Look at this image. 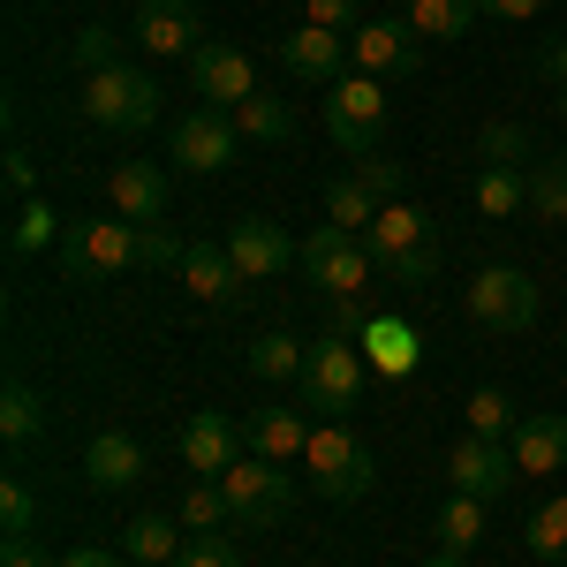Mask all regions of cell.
<instances>
[{"instance_id":"cell-1","label":"cell","mask_w":567,"mask_h":567,"mask_svg":"<svg viewBox=\"0 0 567 567\" xmlns=\"http://www.w3.org/2000/svg\"><path fill=\"white\" fill-rule=\"evenodd\" d=\"M363 250H371V265L386 272L393 288H432V272H439V235L416 205H386L363 227Z\"/></svg>"},{"instance_id":"cell-2","label":"cell","mask_w":567,"mask_h":567,"mask_svg":"<svg viewBox=\"0 0 567 567\" xmlns=\"http://www.w3.org/2000/svg\"><path fill=\"white\" fill-rule=\"evenodd\" d=\"M296 265H303L310 288H326L333 303H341V296H371V272H379V265H371V250H363V235L333 227V219L303 235V258H296Z\"/></svg>"},{"instance_id":"cell-3","label":"cell","mask_w":567,"mask_h":567,"mask_svg":"<svg viewBox=\"0 0 567 567\" xmlns=\"http://www.w3.org/2000/svg\"><path fill=\"white\" fill-rule=\"evenodd\" d=\"M303 470H310V484L326 492V499H363L371 484H379V462H371V446L349 432V424H318L310 432V454H303Z\"/></svg>"},{"instance_id":"cell-4","label":"cell","mask_w":567,"mask_h":567,"mask_svg":"<svg viewBox=\"0 0 567 567\" xmlns=\"http://www.w3.org/2000/svg\"><path fill=\"white\" fill-rule=\"evenodd\" d=\"M219 484H227V507H235V523H243V529H280V523H288V507H296V477H288V462H265V454H243Z\"/></svg>"},{"instance_id":"cell-5","label":"cell","mask_w":567,"mask_h":567,"mask_svg":"<svg viewBox=\"0 0 567 567\" xmlns=\"http://www.w3.org/2000/svg\"><path fill=\"white\" fill-rule=\"evenodd\" d=\"M326 136L341 144V152H379V136H386V84L379 76H363V69H349L341 84L326 91Z\"/></svg>"},{"instance_id":"cell-6","label":"cell","mask_w":567,"mask_h":567,"mask_svg":"<svg viewBox=\"0 0 567 567\" xmlns=\"http://www.w3.org/2000/svg\"><path fill=\"white\" fill-rule=\"evenodd\" d=\"M537 310H545V296H537V280H529L523 265H484L477 280H470V318L492 326V333H529Z\"/></svg>"},{"instance_id":"cell-7","label":"cell","mask_w":567,"mask_h":567,"mask_svg":"<svg viewBox=\"0 0 567 567\" xmlns=\"http://www.w3.org/2000/svg\"><path fill=\"white\" fill-rule=\"evenodd\" d=\"M84 114L99 122V130H122V136L152 130V122H159V84H152L144 69L122 61V69H106V76H91V84H84Z\"/></svg>"},{"instance_id":"cell-8","label":"cell","mask_w":567,"mask_h":567,"mask_svg":"<svg viewBox=\"0 0 567 567\" xmlns=\"http://www.w3.org/2000/svg\"><path fill=\"white\" fill-rule=\"evenodd\" d=\"M303 409H318V416H341L355 401V386H363V349H355L349 333H326L318 349H310V363H303Z\"/></svg>"},{"instance_id":"cell-9","label":"cell","mask_w":567,"mask_h":567,"mask_svg":"<svg viewBox=\"0 0 567 567\" xmlns=\"http://www.w3.org/2000/svg\"><path fill=\"white\" fill-rule=\"evenodd\" d=\"M235 114H219V106H189L167 136V152H175L182 175H219V167H235Z\"/></svg>"},{"instance_id":"cell-10","label":"cell","mask_w":567,"mask_h":567,"mask_svg":"<svg viewBox=\"0 0 567 567\" xmlns=\"http://www.w3.org/2000/svg\"><path fill=\"white\" fill-rule=\"evenodd\" d=\"M61 258H69V272H84V280H99V272H130L136 265V227L130 219H69Z\"/></svg>"},{"instance_id":"cell-11","label":"cell","mask_w":567,"mask_h":567,"mask_svg":"<svg viewBox=\"0 0 567 567\" xmlns=\"http://www.w3.org/2000/svg\"><path fill=\"white\" fill-rule=\"evenodd\" d=\"M446 477H454V492H470V499H507L515 477H523V462H515L507 439H477L470 432L454 454H446Z\"/></svg>"},{"instance_id":"cell-12","label":"cell","mask_w":567,"mask_h":567,"mask_svg":"<svg viewBox=\"0 0 567 567\" xmlns=\"http://www.w3.org/2000/svg\"><path fill=\"white\" fill-rule=\"evenodd\" d=\"M243 446H250V432H243L227 409H197V416L182 424V470H189V477H227V470L243 462Z\"/></svg>"},{"instance_id":"cell-13","label":"cell","mask_w":567,"mask_h":567,"mask_svg":"<svg viewBox=\"0 0 567 567\" xmlns=\"http://www.w3.org/2000/svg\"><path fill=\"white\" fill-rule=\"evenodd\" d=\"M416 31L409 23H393V16H371V23H355L349 31V69H363V76H416Z\"/></svg>"},{"instance_id":"cell-14","label":"cell","mask_w":567,"mask_h":567,"mask_svg":"<svg viewBox=\"0 0 567 567\" xmlns=\"http://www.w3.org/2000/svg\"><path fill=\"white\" fill-rule=\"evenodd\" d=\"M189 84H197L205 106H227V114H235V106L258 91V69H250L243 45H197V53H189Z\"/></svg>"},{"instance_id":"cell-15","label":"cell","mask_w":567,"mask_h":567,"mask_svg":"<svg viewBox=\"0 0 567 567\" xmlns=\"http://www.w3.org/2000/svg\"><path fill=\"white\" fill-rule=\"evenodd\" d=\"M227 258H235L243 280H280L303 258V243H288V227H272V219H235L227 227Z\"/></svg>"},{"instance_id":"cell-16","label":"cell","mask_w":567,"mask_h":567,"mask_svg":"<svg viewBox=\"0 0 567 567\" xmlns=\"http://www.w3.org/2000/svg\"><path fill=\"white\" fill-rule=\"evenodd\" d=\"M106 205H114V219H130V227H159V219H167V167L122 159V167L106 175Z\"/></svg>"},{"instance_id":"cell-17","label":"cell","mask_w":567,"mask_h":567,"mask_svg":"<svg viewBox=\"0 0 567 567\" xmlns=\"http://www.w3.org/2000/svg\"><path fill=\"white\" fill-rule=\"evenodd\" d=\"M136 45L144 53H197L205 45L197 0H136Z\"/></svg>"},{"instance_id":"cell-18","label":"cell","mask_w":567,"mask_h":567,"mask_svg":"<svg viewBox=\"0 0 567 567\" xmlns=\"http://www.w3.org/2000/svg\"><path fill=\"white\" fill-rule=\"evenodd\" d=\"M280 61H288V76H303V84H341L349 76V39L341 31H318V23H303V31H288V45H280Z\"/></svg>"},{"instance_id":"cell-19","label":"cell","mask_w":567,"mask_h":567,"mask_svg":"<svg viewBox=\"0 0 567 567\" xmlns=\"http://www.w3.org/2000/svg\"><path fill=\"white\" fill-rule=\"evenodd\" d=\"M182 288L197 296V303H243V272L227 258V243H189V258H182Z\"/></svg>"},{"instance_id":"cell-20","label":"cell","mask_w":567,"mask_h":567,"mask_svg":"<svg viewBox=\"0 0 567 567\" xmlns=\"http://www.w3.org/2000/svg\"><path fill=\"white\" fill-rule=\"evenodd\" d=\"M515 462H523L529 477H560L567 470V416H553V409H537V416H523L515 424Z\"/></svg>"},{"instance_id":"cell-21","label":"cell","mask_w":567,"mask_h":567,"mask_svg":"<svg viewBox=\"0 0 567 567\" xmlns=\"http://www.w3.org/2000/svg\"><path fill=\"white\" fill-rule=\"evenodd\" d=\"M84 477L99 484V492H130L136 477H144V446H136L130 432H99L84 454Z\"/></svg>"},{"instance_id":"cell-22","label":"cell","mask_w":567,"mask_h":567,"mask_svg":"<svg viewBox=\"0 0 567 567\" xmlns=\"http://www.w3.org/2000/svg\"><path fill=\"white\" fill-rule=\"evenodd\" d=\"M182 545H189V529H182V515H136L130 529H122V553L144 567H175Z\"/></svg>"},{"instance_id":"cell-23","label":"cell","mask_w":567,"mask_h":567,"mask_svg":"<svg viewBox=\"0 0 567 567\" xmlns=\"http://www.w3.org/2000/svg\"><path fill=\"white\" fill-rule=\"evenodd\" d=\"M250 446H258L265 462H303L310 454L303 409H258V416H250Z\"/></svg>"},{"instance_id":"cell-24","label":"cell","mask_w":567,"mask_h":567,"mask_svg":"<svg viewBox=\"0 0 567 567\" xmlns=\"http://www.w3.org/2000/svg\"><path fill=\"white\" fill-rule=\"evenodd\" d=\"M355 349L371 355V363H379L386 379H401V371H416V355H424V341H416V333H409L401 318H371V326L355 333Z\"/></svg>"},{"instance_id":"cell-25","label":"cell","mask_w":567,"mask_h":567,"mask_svg":"<svg viewBox=\"0 0 567 567\" xmlns=\"http://www.w3.org/2000/svg\"><path fill=\"white\" fill-rule=\"evenodd\" d=\"M470 197H477L484 219H515V213H529V175L523 167H484Z\"/></svg>"},{"instance_id":"cell-26","label":"cell","mask_w":567,"mask_h":567,"mask_svg":"<svg viewBox=\"0 0 567 567\" xmlns=\"http://www.w3.org/2000/svg\"><path fill=\"white\" fill-rule=\"evenodd\" d=\"M235 130L258 136V144H288V136H296V106L272 99V91H250V99L235 106Z\"/></svg>"},{"instance_id":"cell-27","label":"cell","mask_w":567,"mask_h":567,"mask_svg":"<svg viewBox=\"0 0 567 567\" xmlns=\"http://www.w3.org/2000/svg\"><path fill=\"white\" fill-rule=\"evenodd\" d=\"M470 16H484L477 0H409V31L416 39H470Z\"/></svg>"},{"instance_id":"cell-28","label":"cell","mask_w":567,"mask_h":567,"mask_svg":"<svg viewBox=\"0 0 567 567\" xmlns=\"http://www.w3.org/2000/svg\"><path fill=\"white\" fill-rule=\"evenodd\" d=\"M175 515H182V529H189V537H213L219 523H235V507H227V484H219V477H197L189 492H182Z\"/></svg>"},{"instance_id":"cell-29","label":"cell","mask_w":567,"mask_h":567,"mask_svg":"<svg viewBox=\"0 0 567 567\" xmlns=\"http://www.w3.org/2000/svg\"><path fill=\"white\" fill-rule=\"evenodd\" d=\"M310 349L296 341V333H265V341H250V371H258L265 386H280V379H303Z\"/></svg>"},{"instance_id":"cell-30","label":"cell","mask_w":567,"mask_h":567,"mask_svg":"<svg viewBox=\"0 0 567 567\" xmlns=\"http://www.w3.org/2000/svg\"><path fill=\"white\" fill-rule=\"evenodd\" d=\"M379 213H386V205L363 189V175H341L333 189H326V219H333V227H349V235H363Z\"/></svg>"},{"instance_id":"cell-31","label":"cell","mask_w":567,"mask_h":567,"mask_svg":"<svg viewBox=\"0 0 567 567\" xmlns=\"http://www.w3.org/2000/svg\"><path fill=\"white\" fill-rule=\"evenodd\" d=\"M61 235H69V219H53V205H23L16 227H8V258H39V250H53Z\"/></svg>"},{"instance_id":"cell-32","label":"cell","mask_w":567,"mask_h":567,"mask_svg":"<svg viewBox=\"0 0 567 567\" xmlns=\"http://www.w3.org/2000/svg\"><path fill=\"white\" fill-rule=\"evenodd\" d=\"M477 537H484V499H470V492H454V499L439 507V545L470 560V545H477Z\"/></svg>"},{"instance_id":"cell-33","label":"cell","mask_w":567,"mask_h":567,"mask_svg":"<svg viewBox=\"0 0 567 567\" xmlns=\"http://www.w3.org/2000/svg\"><path fill=\"white\" fill-rule=\"evenodd\" d=\"M182 258H189V243H182L167 219L159 227H136V272H182Z\"/></svg>"},{"instance_id":"cell-34","label":"cell","mask_w":567,"mask_h":567,"mask_svg":"<svg viewBox=\"0 0 567 567\" xmlns=\"http://www.w3.org/2000/svg\"><path fill=\"white\" fill-rule=\"evenodd\" d=\"M39 432H45V401L31 386H8V393H0V439L23 446V439H39Z\"/></svg>"},{"instance_id":"cell-35","label":"cell","mask_w":567,"mask_h":567,"mask_svg":"<svg viewBox=\"0 0 567 567\" xmlns=\"http://www.w3.org/2000/svg\"><path fill=\"white\" fill-rule=\"evenodd\" d=\"M523 537H529V560H567V499H545Z\"/></svg>"},{"instance_id":"cell-36","label":"cell","mask_w":567,"mask_h":567,"mask_svg":"<svg viewBox=\"0 0 567 567\" xmlns=\"http://www.w3.org/2000/svg\"><path fill=\"white\" fill-rule=\"evenodd\" d=\"M515 424H523V416H515V401H507L499 386L470 393V432H477V439H515Z\"/></svg>"},{"instance_id":"cell-37","label":"cell","mask_w":567,"mask_h":567,"mask_svg":"<svg viewBox=\"0 0 567 567\" xmlns=\"http://www.w3.org/2000/svg\"><path fill=\"white\" fill-rule=\"evenodd\" d=\"M529 213L567 219V159H537V167H529Z\"/></svg>"},{"instance_id":"cell-38","label":"cell","mask_w":567,"mask_h":567,"mask_svg":"<svg viewBox=\"0 0 567 567\" xmlns=\"http://www.w3.org/2000/svg\"><path fill=\"white\" fill-rule=\"evenodd\" d=\"M484 167H537V152H529V130H515V122H492L484 130Z\"/></svg>"},{"instance_id":"cell-39","label":"cell","mask_w":567,"mask_h":567,"mask_svg":"<svg viewBox=\"0 0 567 567\" xmlns=\"http://www.w3.org/2000/svg\"><path fill=\"white\" fill-rule=\"evenodd\" d=\"M69 53H76V69H84V76H106V69H122V39H114L106 23H84Z\"/></svg>"},{"instance_id":"cell-40","label":"cell","mask_w":567,"mask_h":567,"mask_svg":"<svg viewBox=\"0 0 567 567\" xmlns=\"http://www.w3.org/2000/svg\"><path fill=\"white\" fill-rule=\"evenodd\" d=\"M39 529V492L23 477H8L0 484V537H31Z\"/></svg>"},{"instance_id":"cell-41","label":"cell","mask_w":567,"mask_h":567,"mask_svg":"<svg viewBox=\"0 0 567 567\" xmlns=\"http://www.w3.org/2000/svg\"><path fill=\"white\" fill-rule=\"evenodd\" d=\"M355 175H363V189H371L379 205H393V189H401V159H386V152H363V167H355Z\"/></svg>"},{"instance_id":"cell-42","label":"cell","mask_w":567,"mask_h":567,"mask_svg":"<svg viewBox=\"0 0 567 567\" xmlns=\"http://www.w3.org/2000/svg\"><path fill=\"white\" fill-rule=\"evenodd\" d=\"M175 567H243V560H235V545H227V537H189Z\"/></svg>"},{"instance_id":"cell-43","label":"cell","mask_w":567,"mask_h":567,"mask_svg":"<svg viewBox=\"0 0 567 567\" xmlns=\"http://www.w3.org/2000/svg\"><path fill=\"white\" fill-rule=\"evenodd\" d=\"M303 8H310V23H318V31H341V39L363 23V16H355V0H303Z\"/></svg>"},{"instance_id":"cell-44","label":"cell","mask_w":567,"mask_h":567,"mask_svg":"<svg viewBox=\"0 0 567 567\" xmlns=\"http://www.w3.org/2000/svg\"><path fill=\"white\" fill-rule=\"evenodd\" d=\"M529 69H537L545 84H560V91H567V39H545L537 53H529Z\"/></svg>"},{"instance_id":"cell-45","label":"cell","mask_w":567,"mask_h":567,"mask_svg":"<svg viewBox=\"0 0 567 567\" xmlns=\"http://www.w3.org/2000/svg\"><path fill=\"white\" fill-rule=\"evenodd\" d=\"M0 182H8V197H31V182H39L31 152H8V159H0Z\"/></svg>"},{"instance_id":"cell-46","label":"cell","mask_w":567,"mask_h":567,"mask_svg":"<svg viewBox=\"0 0 567 567\" xmlns=\"http://www.w3.org/2000/svg\"><path fill=\"white\" fill-rule=\"evenodd\" d=\"M0 567H61V560H45L31 537H8V553H0Z\"/></svg>"},{"instance_id":"cell-47","label":"cell","mask_w":567,"mask_h":567,"mask_svg":"<svg viewBox=\"0 0 567 567\" xmlns=\"http://www.w3.org/2000/svg\"><path fill=\"white\" fill-rule=\"evenodd\" d=\"M477 8H484V16H499V23H529L545 0H477Z\"/></svg>"},{"instance_id":"cell-48","label":"cell","mask_w":567,"mask_h":567,"mask_svg":"<svg viewBox=\"0 0 567 567\" xmlns=\"http://www.w3.org/2000/svg\"><path fill=\"white\" fill-rule=\"evenodd\" d=\"M61 567H122L114 553H99V545H76V553H61Z\"/></svg>"},{"instance_id":"cell-49","label":"cell","mask_w":567,"mask_h":567,"mask_svg":"<svg viewBox=\"0 0 567 567\" xmlns=\"http://www.w3.org/2000/svg\"><path fill=\"white\" fill-rule=\"evenodd\" d=\"M424 567H470V560H462V553H439V560H424Z\"/></svg>"},{"instance_id":"cell-50","label":"cell","mask_w":567,"mask_h":567,"mask_svg":"<svg viewBox=\"0 0 567 567\" xmlns=\"http://www.w3.org/2000/svg\"><path fill=\"white\" fill-rule=\"evenodd\" d=\"M560 122H567V91H560Z\"/></svg>"},{"instance_id":"cell-51","label":"cell","mask_w":567,"mask_h":567,"mask_svg":"<svg viewBox=\"0 0 567 567\" xmlns=\"http://www.w3.org/2000/svg\"><path fill=\"white\" fill-rule=\"evenodd\" d=\"M560 477H567V470H560Z\"/></svg>"}]
</instances>
